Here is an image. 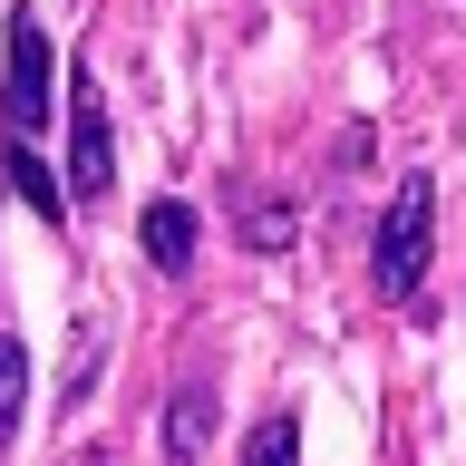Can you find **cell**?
Returning <instances> with one entry per match:
<instances>
[{
	"instance_id": "1",
	"label": "cell",
	"mask_w": 466,
	"mask_h": 466,
	"mask_svg": "<svg viewBox=\"0 0 466 466\" xmlns=\"http://www.w3.org/2000/svg\"><path fill=\"white\" fill-rule=\"evenodd\" d=\"M428 262H437V185L428 175H399L389 204H379V233H370V282L389 301H418L428 291Z\"/></svg>"
},
{
	"instance_id": "10",
	"label": "cell",
	"mask_w": 466,
	"mask_h": 466,
	"mask_svg": "<svg viewBox=\"0 0 466 466\" xmlns=\"http://www.w3.org/2000/svg\"><path fill=\"white\" fill-rule=\"evenodd\" d=\"M78 466H107V457H78Z\"/></svg>"
},
{
	"instance_id": "2",
	"label": "cell",
	"mask_w": 466,
	"mask_h": 466,
	"mask_svg": "<svg viewBox=\"0 0 466 466\" xmlns=\"http://www.w3.org/2000/svg\"><path fill=\"white\" fill-rule=\"evenodd\" d=\"M49 29H39V10H10V29H0V146H39V127H49Z\"/></svg>"
},
{
	"instance_id": "5",
	"label": "cell",
	"mask_w": 466,
	"mask_h": 466,
	"mask_svg": "<svg viewBox=\"0 0 466 466\" xmlns=\"http://www.w3.org/2000/svg\"><path fill=\"white\" fill-rule=\"evenodd\" d=\"M204 437H214V379L185 370V379H175V399H166V466H195Z\"/></svg>"
},
{
	"instance_id": "4",
	"label": "cell",
	"mask_w": 466,
	"mask_h": 466,
	"mask_svg": "<svg viewBox=\"0 0 466 466\" xmlns=\"http://www.w3.org/2000/svg\"><path fill=\"white\" fill-rule=\"evenodd\" d=\"M195 243H204V224H195V204H185V195H156L137 214V253L156 262V272H195Z\"/></svg>"
},
{
	"instance_id": "8",
	"label": "cell",
	"mask_w": 466,
	"mask_h": 466,
	"mask_svg": "<svg viewBox=\"0 0 466 466\" xmlns=\"http://www.w3.org/2000/svg\"><path fill=\"white\" fill-rule=\"evenodd\" d=\"M20 418H29V350L10 340V330H0V457H10Z\"/></svg>"
},
{
	"instance_id": "9",
	"label": "cell",
	"mask_w": 466,
	"mask_h": 466,
	"mask_svg": "<svg viewBox=\"0 0 466 466\" xmlns=\"http://www.w3.org/2000/svg\"><path fill=\"white\" fill-rule=\"evenodd\" d=\"M243 233H253L262 253H282V243H291V214H282V195H262V204H253V224H243Z\"/></svg>"
},
{
	"instance_id": "6",
	"label": "cell",
	"mask_w": 466,
	"mask_h": 466,
	"mask_svg": "<svg viewBox=\"0 0 466 466\" xmlns=\"http://www.w3.org/2000/svg\"><path fill=\"white\" fill-rule=\"evenodd\" d=\"M0 166H10V195H20L39 224H68V175L39 166V146H0Z\"/></svg>"
},
{
	"instance_id": "3",
	"label": "cell",
	"mask_w": 466,
	"mask_h": 466,
	"mask_svg": "<svg viewBox=\"0 0 466 466\" xmlns=\"http://www.w3.org/2000/svg\"><path fill=\"white\" fill-rule=\"evenodd\" d=\"M116 185V137H107V87H97V68H68V204H97Z\"/></svg>"
},
{
	"instance_id": "7",
	"label": "cell",
	"mask_w": 466,
	"mask_h": 466,
	"mask_svg": "<svg viewBox=\"0 0 466 466\" xmlns=\"http://www.w3.org/2000/svg\"><path fill=\"white\" fill-rule=\"evenodd\" d=\"M243 466H301V418L291 408H262L243 428Z\"/></svg>"
}]
</instances>
